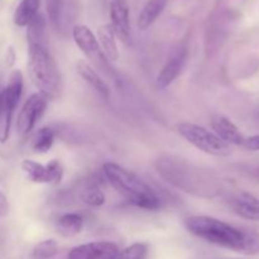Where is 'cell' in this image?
I'll return each instance as SVG.
<instances>
[{
	"mask_svg": "<svg viewBox=\"0 0 259 259\" xmlns=\"http://www.w3.org/2000/svg\"><path fill=\"white\" fill-rule=\"evenodd\" d=\"M235 214L252 222H259V199L249 192L242 191L235 195L230 201Z\"/></svg>",
	"mask_w": 259,
	"mask_h": 259,
	"instance_id": "obj_13",
	"label": "cell"
},
{
	"mask_svg": "<svg viewBox=\"0 0 259 259\" xmlns=\"http://www.w3.org/2000/svg\"><path fill=\"white\" fill-rule=\"evenodd\" d=\"M187 56H189V51H187L186 46H180L171 53L167 62L162 67L161 72L157 76V88L162 89V90L168 88L181 75L182 70L186 65Z\"/></svg>",
	"mask_w": 259,
	"mask_h": 259,
	"instance_id": "obj_9",
	"label": "cell"
},
{
	"mask_svg": "<svg viewBox=\"0 0 259 259\" xmlns=\"http://www.w3.org/2000/svg\"><path fill=\"white\" fill-rule=\"evenodd\" d=\"M27 40L28 46L32 45H45V32H46V20L42 14L38 13L32 22L27 25Z\"/></svg>",
	"mask_w": 259,
	"mask_h": 259,
	"instance_id": "obj_23",
	"label": "cell"
},
{
	"mask_svg": "<svg viewBox=\"0 0 259 259\" xmlns=\"http://www.w3.org/2000/svg\"><path fill=\"white\" fill-rule=\"evenodd\" d=\"M210 121H211V126L215 134L222 141H224L227 144L242 146L243 142H244V137H243L239 128L229 118L220 115V114H214Z\"/></svg>",
	"mask_w": 259,
	"mask_h": 259,
	"instance_id": "obj_12",
	"label": "cell"
},
{
	"mask_svg": "<svg viewBox=\"0 0 259 259\" xmlns=\"http://www.w3.org/2000/svg\"><path fill=\"white\" fill-rule=\"evenodd\" d=\"M247 174L249 175L252 179L259 181V166H250L247 168Z\"/></svg>",
	"mask_w": 259,
	"mask_h": 259,
	"instance_id": "obj_29",
	"label": "cell"
},
{
	"mask_svg": "<svg viewBox=\"0 0 259 259\" xmlns=\"http://www.w3.org/2000/svg\"><path fill=\"white\" fill-rule=\"evenodd\" d=\"M47 3V13L52 27L66 35L68 30L72 32L75 27L76 15H77V7L75 0H46Z\"/></svg>",
	"mask_w": 259,
	"mask_h": 259,
	"instance_id": "obj_7",
	"label": "cell"
},
{
	"mask_svg": "<svg viewBox=\"0 0 259 259\" xmlns=\"http://www.w3.org/2000/svg\"><path fill=\"white\" fill-rule=\"evenodd\" d=\"M56 131L51 126L38 129L32 138V149L37 153H46L52 148L55 143Z\"/></svg>",
	"mask_w": 259,
	"mask_h": 259,
	"instance_id": "obj_22",
	"label": "cell"
},
{
	"mask_svg": "<svg viewBox=\"0 0 259 259\" xmlns=\"http://www.w3.org/2000/svg\"><path fill=\"white\" fill-rule=\"evenodd\" d=\"M40 0H22L14 13V23L18 27H27L38 14Z\"/></svg>",
	"mask_w": 259,
	"mask_h": 259,
	"instance_id": "obj_19",
	"label": "cell"
},
{
	"mask_svg": "<svg viewBox=\"0 0 259 259\" xmlns=\"http://www.w3.org/2000/svg\"><path fill=\"white\" fill-rule=\"evenodd\" d=\"M104 174L115 191L133 206L151 211L161 207V200L154 190L134 172L114 162H106L104 164Z\"/></svg>",
	"mask_w": 259,
	"mask_h": 259,
	"instance_id": "obj_2",
	"label": "cell"
},
{
	"mask_svg": "<svg viewBox=\"0 0 259 259\" xmlns=\"http://www.w3.org/2000/svg\"><path fill=\"white\" fill-rule=\"evenodd\" d=\"M98 35H99V45H100L106 60L115 62V61L119 58V50H118V46H116L115 33H114L113 28L110 27V24L101 25L98 30Z\"/></svg>",
	"mask_w": 259,
	"mask_h": 259,
	"instance_id": "obj_17",
	"label": "cell"
},
{
	"mask_svg": "<svg viewBox=\"0 0 259 259\" xmlns=\"http://www.w3.org/2000/svg\"><path fill=\"white\" fill-rule=\"evenodd\" d=\"M28 71L39 93L47 99H57L62 94V76L57 62L45 45L28 46Z\"/></svg>",
	"mask_w": 259,
	"mask_h": 259,
	"instance_id": "obj_3",
	"label": "cell"
},
{
	"mask_svg": "<svg viewBox=\"0 0 259 259\" xmlns=\"http://www.w3.org/2000/svg\"><path fill=\"white\" fill-rule=\"evenodd\" d=\"M76 70H77L78 75L85 80V82L89 83L96 93L100 94L104 99L110 98V89H109V86L106 85L105 81L99 76V73L86 61H77Z\"/></svg>",
	"mask_w": 259,
	"mask_h": 259,
	"instance_id": "obj_14",
	"label": "cell"
},
{
	"mask_svg": "<svg viewBox=\"0 0 259 259\" xmlns=\"http://www.w3.org/2000/svg\"><path fill=\"white\" fill-rule=\"evenodd\" d=\"M72 38L77 47L82 51L83 55L100 70L106 71L109 70L110 72V66L109 61L106 60L100 45H99L98 38L93 33V30L83 24H76L72 28ZM108 72V71H106Z\"/></svg>",
	"mask_w": 259,
	"mask_h": 259,
	"instance_id": "obj_6",
	"label": "cell"
},
{
	"mask_svg": "<svg viewBox=\"0 0 259 259\" xmlns=\"http://www.w3.org/2000/svg\"><path fill=\"white\" fill-rule=\"evenodd\" d=\"M9 214V202L7 196L0 191V218H5Z\"/></svg>",
	"mask_w": 259,
	"mask_h": 259,
	"instance_id": "obj_28",
	"label": "cell"
},
{
	"mask_svg": "<svg viewBox=\"0 0 259 259\" xmlns=\"http://www.w3.org/2000/svg\"><path fill=\"white\" fill-rule=\"evenodd\" d=\"M242 146H244L249 151H259V134L249 137V138H244Z\"/></svg>",
	"mask_w": 259,
	"mask_h": 259,
	"instance_id": "obj_27",
	"label": "cell"
},
{
	"mask_svg": "<svg viewBox=\"0 0 259 259\" xmlns=\"http://www.w3.org/2000/svg\"><path fill=\"white\" fill-rule=\"evenodd\" d=\"M81 200L89 206L99 207L105 204V195L101 191V189H99L95 185H91L88 189L83 190L81 194Z\"/></svg>",
	"mask_w": 259,
	"mask_h": 259,
	"instance_id": "obj_24",
	"label": "cell"
},
{
	"mask_svg": "<svg viewBox=\"0 0 259 259\" xmlns=\"http://www.w3.org/2000/svg\"><path fill=\"white\" fill-rule=\"evenodd\" d=\"M15 108L8 101L4 93H0V143H5L9 138L12 116Z\"/></svg>",
	"mask_w": 259,
	"mask_h": 259,
	"instance_id": "obj_20",
	"label": "cell"
},
{
	"mask_svg": "<svg viewBox=\"0 0 259 259\" xmlns=\"http://www.w3.org/2000/svg\"><path fill=\"white\" fill-rule=\"evenodd\" d=\"M186 229L207 243L247 255L259 254V234L254 230L235 228L206 215H194L185 220Z\"/></svg>",
	"mask_w": 259,
	"mask_h": 259,
	"instance_id": "obj_1",
	"label": "cell"
},
{
	"mask_svg": "<svg viewBox=\"0 0 259 259\" xmlns=\"http://www.w3.org/2000/svg\"><path fill=\"white\" fill-rule=\"evenodd\" d=\"M148 253V245L144 243H134L131 247L119 252L115 259H144Z\"/></svg>",
	"mask_w": 259,
	"mask_h": 259,
	"instance_id": "obj_26",
	"label": "cell"
},
{
	"mask_svg": "<svg viewBox=\"0 0 259 259\" xmlns=\"http://www.w3.org/2000/svg\"><path fill=\"white\" fill-rule=\"evenodd\" d=\"M158 172L167 181L186 192L204 196L205 192L214 191L206 185L209 180L205 179V172L182 162V159H172L171 157L161 159L158 161Z\"/></svg>",
	"mask_w": 259,
	"mask_h": 259,
	"instance_id": "obj_4",
	"label": "cell"
},
{
	"mask_svg": "<svg viewBox=\"0 0 259 259\" xmlns=\"http://www.w3.org/2000/svg\"><path fill=\"white\" fill-rule=\"evenodd\" d=\"M22 171L25 179L33 184H53V177L50 168L33 159H24L22 162Z\"/></svg>",
	"mask_w": 259,
	"mask_h": 259,
	"instance_id": "obj_15",
	"label": "cell"
},
{
	"mask_svg": "<svg viewBox=\"0 0 259 259\" xmlns=\"http://www.w3.org/2000/svg\"><path fill=\"white\" fill-rule=\"evenodd\" d=\"M169 0H148L144 4L143 9L141 10L138 17V28L144 30L151 27L159 15L163 13L164 8L167 7Z\"/></svg>",
	"mask_w": 259,
	"mask_h": 259,
	"instance_id": "obj_16",
	"label": "cell"
},
{
	"mask_svg": "<svg viewBox=\"0 0 259 259\" xmlns=\"http://www.w3.org/2000/svg\"><path fill=\"white\" fill-rule=\"evenodd\" d=\"M83 228V218L80 214H65L56 223V230L63 238H72L80 234Z\"/></svg>",
	"mask_w": 259,
	"mask_h": 259,
	"instance_id": "obj_18",
	"label": "cell"
},
{
	"mask_svg": "<svg viewBox=\"0 0 259 259\" xmlns=\"http://www.w3.org/2000/svg\"><path fill=\"white\" fill-rule=\"evenodd\" d=\"M119 247L111 242H93L78 245L68 253L70 259H115Z\"/></svg>",
	"mask_w": 259,
	"mask_h": 259,
	"instance_id": "obj_10",
	"label": "cell"
},
{
	"mask_svg": "<svg viewBox=\"0 0 259 259\" xmlns=\"http://www.w3.org/2000/svg\"><path fill=\"white\" fill-rule=\"evenodd\" d=\"M24 78H23V73L19 70H14L10 73L9 82H8L7 88L3 90L4 95L7 96L8 101L12 104L14 108H17L18 103H19L20 98H22L23 93V85H24Z\"/></svg>",
	"mask_w": 259,
	"mask_h": 259,
	"instance_id": "obj_21",
	"label": "cell"
},
{
	"mask_svg": "<svg viewBox=\"0 0 259 259\" xmlns=\"http://www.w3.org/2000/svg\"><path fill=\"white\" fill-rule=\"evenodd\" d=\"M48 99L40 93H34L28 98L18 115L17 132L20 136H27L33 128L38 119L45 113Z\"/></svg>",
	"mask_w": 259,
	"mask_h": 259,
	"instance_id": "obj_8",
	"label": "cell"
},
{
	"mask_svg": "<svg viewBox=\"0 0 259 259\" xmlns=\"http://www.w3.org/2000/svg\"><path fill=\"white\" fill-rule=\"evenodd\" d=\"M177 131L182 138L204 153L215 157H228L232 154L229 144L204 126L194 123H181L177 126Z\"/></svg>",
	"mask_w": 259,
	"mask_h": 259,
	"instance_id": "obj_5",
	"label": "cell"
},
{
	"mask_svg": "<svg viewBox=\"0 0 259 259\" xmlns=\"http://www.w3.org/2000/svg\"><path fill=\"white\" fill-rule=\"evenodd\" d=\"M110 27L115 37L121 42L131 40V19H129V4L126 0H111L110 2Z\"/></svg>",
	"mask_w": 259,
	"mask_h": 259,
	"instance_id": "obj_11",
	"label": "cell"
},
{
	"mask_svg": "<svg viewBox=\"0 0 259 259\" xmlns=\"http://www.w3.org/2000/svg\"><path fill=\"white\" fill-rule=\"evenodd\" d=\"M57 252L58 244L56 240H43L39 244L35 245L34 250H33V257L35 259H50L52 258L53 255L57 254Z\"/></svg>",
	"mask_w": 259,
	"mask_h": 259,
	"instance_id": "obj_25",
	"label": "cell"
}]
</instances>
